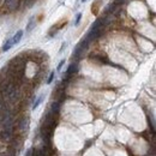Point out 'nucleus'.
Listing matches in <instances>:
<instances>
[{
  "mask_svg": "<svg viewBox=\"0 0 156 156\" xmlns=\"http://www.w3.org/2000/svg\"><path fill=\"white\" fill-rule=\"evenodd\" d=\"M23 33H24L23 30H18V31H17V33L15 34V36H13L12 39H11V40H12V43H13V46H15V44H17V43H19V41H21L22 37H23Z\"/></svg>",
  "mask_w": 156,
  "mask_h": 156,
  "instance_id": "obj_1",
  "label": "nucleus"
},
{
  "mask_svg": "<svg viewBox=\"0 0 156 156\" xmlns=\"http://www.w3.org/2000/svg\"><path fill=\"white\" fill-rule=\"evenodd\" d=\"M35 24H36V22H35V17H31L30 19H29L28 22V24H27V28H25V31L27 33H30L34 28H35Z\"/></svg>",
  "mask_w": 156,
  "mask_h": 156,
  "instance_id": "obj_2",
  "label": "nucleus"
},
{
  "mask_svg": "<svg viewBox=\"0 0 156 156\" xmlns=\"http://www.w3.org/2000/svg\"><path fill=\"white\" fill-rule=\"evenodd\" d=\"M43 100H44V94H41V95H40L37 99H36V101L34 102V105H33V109H34V111H35V109H36L40 105H41Z\"/></svg>",
  "mask_w": 156,
  "mask_h": 156,
  "instance_id": "obj_3",
  "label": "nucleus"
},
{
  "mask_svg": "<svg viewBox=\"0 0 156 156\" xmlns=\"http://www.w3.org/2000/svg\"><path fill=\"white\" fill-rule=\"evenodd\" d=\"M12 46H13V43H12V40L9 39L7 41L4 43V46H3V52H7V50H10L11 48H12Z\"/></svg>",
  "mask_w": 156,
  "mask_h": 156,
  "instance_id": "obj_4",
  "label": "nucleus"
},
{
  "mask_svg": "<svg viewBox=\"0 0 156 156\" xmlns=\"http://www.w3.org/2000/svg\"><path fill=\"white\" fill-rule=\"evenodd\" d=\"M77 72V64H72L68 66V68H67V71H66V74H68V76H70V74H73V73H76Z\"/></svg>",
  "mask_w": 156,
  "mask_h": 156,
  "instance_id": "obj_5",
  "label": "nucleus"
},
{
  "mask_svg": "<svg viewBox=\"0 0 156 156\" xmlns=\"http://www.w3.org/2000/svg\"><path fill=\"white\" fill-rule=\"evenodd\" d=\"M60 109V102H53L52 103V112L53 113H58Z\"/></svg>",
  "mask_w": 156,
  "mask_h": 156,
  "instance_id": "obj_6",
  "label": "nucleus"
},
{
  "mask_svg": "<svg viewBox=\"0 0 156 156\" xmlns=\"http://www.w3.org/2000/svg\"><path fill=\"white\" fill-rule=\"evenodd\" d=\"M54 77H55V73H54V71H52L50 74H49V77H48V79H47V84H50L52 82H53Z\"/></svg>",
  "mask_w": 156,
  "mask_h": 156,
  "instance_id": "obj_7",
  "label": "nucleus"
},
{
  "mask_svg": "<svg viewBox=\"0 0 156 156\" xmlns=\"http://www.w3.org/2000/svg\"><path fill=\"white\" fill-rule=\"evenodd\" d=\"M80 19H82V13H77V16H76V21H74V25L78 27Z\"/></svg>",
  "mask_w": 156,
  "mask_h": 156,
  "instance_id": "obj_8",
  "label": "nucleus"
},
{
  "mask_svg": "<svg viewBox=\"0 0 156 156\" xmlns=\"http://www.w3.org/2000/svg\"><path fill=\"white\" fill-rule=\"evenodd\" d=\"M64 65H65V59H62V60H60L59 64H58V66H56V71H60Z\"/></svg>",
  "mask_w": 156,
  "mask_h": 156,
  "instance_id": "obj_9",
  "label": "nucleus"
},
{
  "mask_svg": "<svg viewBox=\"0 0 156 156\" xmlns=\"http://www.w3.org/2000/svg\"><path fill=\"white\" fill-rule=\"evenodd\" d=\"M66 46H67V43H66V42H64V43L61 44V48H60V50H59V53H62V50H64V49L66 48Z\"/></svg>",
  "mask_w": 156,
  "mask_h": 156,
  "instance_id": "obj_10",
  "label": "nucleus"
},
{
  "mask_svg": "<svg viewBox=\"0 0 156 156\" xmlns=\"http://www.w3.org/2000/svg\"><path fill=\"white\" fill-rule=\"evenodd\" d=\"M13 0H5V5H10V3H12Z\"/></svg>",
  "mask_w": 156,
  "mask_h": 156,
  "instance_id": "obj_11",
  "label": "nucleus"
},
{
  "mask_svg": "<svg viewBox=\"0 0 156 156\" xmlns=\"http://www.w3.org/2000/svg\"><path fill=\"white\" fill-rule=\"evenodd\" d=\"M86 1V0H82V3H85Z\"/></svg>",
  "mask_w": 156,
  "mask_h": 156,
  "instance_id": "obj_12",
  "label": "nucleus"
}]
</instances>
